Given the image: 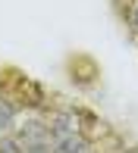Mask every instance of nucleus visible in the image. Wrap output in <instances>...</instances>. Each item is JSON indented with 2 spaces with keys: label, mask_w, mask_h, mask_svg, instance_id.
<instances>
[{
  "label": "nucleus",
  "mask_w": 138,
  "mask_h": 153,
  "mask_svg": "<svg viewBox=\"0 0 138 153\" xmlns=\"http://www.w3.org/2000/svg\"><path fill=\"white\" fill-rule=\"evenodd\" d=\"M85 150H88V144L82 141L75 131H69L66 137H60V141H57V150H53V153H85Z\"/></svg>",
  "instance_id": "f257e3e1"
},
{
  "label": "nucleus",
  "mask_w": 138,
  "mask_h": 153,
  "mask_svg": "<svg viewBox=\"0 0 138 153\" xmlns=\"http://www.w3.org/2000/svg\"><path fill=\"white\" fill-rule=\"evenodd\" d=\"M13 122H16V103L0 97V134H6L13 128Z\"/></svg>",
  "instance_id": "f03ea898"
},
{
  "label": "nucleus",
  "mask_w": 138,
  "mask_h": 153,
  "mask_svg": "<svg viewBox=\"0 0 138 153\" xmlns=\"http://www.w3.org/2000/svg\"><path fill=\"white\" fill-rule=\"evenodd\" d=\"M22 147H25V144L19 141V137H10V134L0 137V153H25Z\"/></svg>",
  "instance_id": "7ed1b4c3"
},
{
  "label": "nucleus",
  "mask_w": 138,
  "mask_h": 153,
  "mask_svg": "<svg viewBox=\"0 0 138 153\" xmlns=\"http://www.w3.org/2000/svg\"><path fill=\"white\" fill-rule=\"evenodd\" d=\"M25 153H53L47 144H32V147H25Z\"/></svg>",
  "instance_id": "20e7f679"
},
{
  "label": "nucleus",
  "mask_w": 138,
  "mask_h": 153,
  "mask_svg": "<svg viewBox=\"0 0 138 153\" xmlns=\"http://www.w3.org/2000/svg\"><path fill=\"white\" fill-rule=\"evenodd\" d=\"M132 25L138 28V0H135V6H132Z\"/></svg>",
  "instance_id": "39448f33"
}]
</instances>
